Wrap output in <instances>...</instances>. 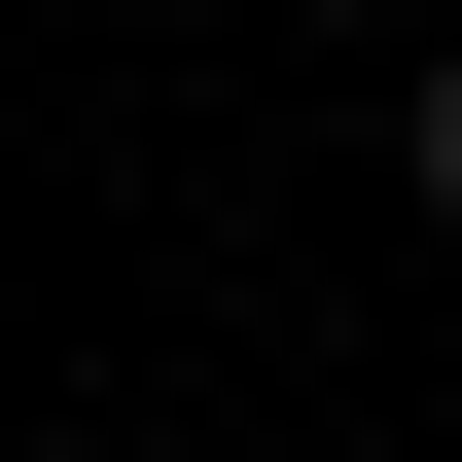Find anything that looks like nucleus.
<instances>
[{
	"instance_id": "f257e3e1",
	"label": "nucleus",
	"mask_w": 462,
	"mask_h": 462,
	"mask_svg": "<svg viewBox=\"0 0 462 462\" xmlns=\"http://www.w3.org/2000/svg\"><path fill=\"white\" fill-rule=\"evenodd\" d=\"M392 178H427V214H462V71H427V107H392Z\"/></svg>"
}]
</instances>
